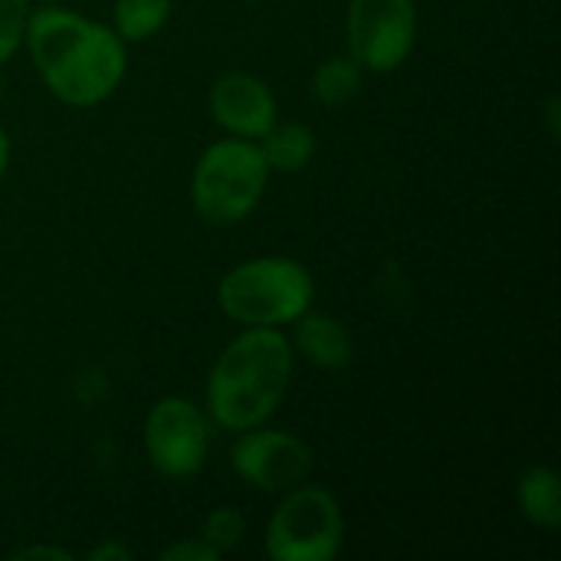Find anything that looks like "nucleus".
Listing matches in <instances>:
<instances>
[{
	"label": "nucleus",
	"mask_w": 561,
	"mask_h": 561,
	"mask_svg": "<svg viewBox=\"0 0 561 561\" xmlns=\"http://www.w3.org/2000/svg\"><path fill=\"white\" fill-rule=\"evenodd\" d=\"M23 43L46 89L66 105H99L125 79V39L76 10L43 7L30 13Z\"/></svg>",
	"instance_id": "f257e3e1"
},
{
	"label": "nucleus",
	"mask_w": 561,
	"mask_h": 561,
	"mask_svg": "<svg viewBox=\"0 0 561 561\" xmlns=\"http://www.w3.org/2000/svg\"><path fill=\"white\" fill-rule=\"evenodd\" d=\"M293 362V342L276 325H247L210 368V417L233 434L263 427L289 391Z\"/></svg>",
	"instance_id": "f03ea898"
},
{
	"label": "nucleus",
	"mask_w": 561,
	"mask_h": 561,
	"mask_svg": "<svg viewBox=\"0 0 561 561\" xmlns=\"http://www.w3.org/2000/svg\"><path fill=\"white\" fill-rule=\"evenodd\" d=\"M316 279L289 256H256L243 260L224 273L217 286V302L227 319L240 325H293L312 309Z\"/></svg>",
	"instance_id": "7ed1b4c3"
},
{
	"label": "nucleus",
	"mask_w": 561,
	"mask_h": 561,
	"mask_svg": "<svg viewBox=\"0 0 561 561\" xmlns=\"http://www.w3.org/2000/svg\"><path fill=\"white\" fill-rule=\"evenodd\" d=\"M266 184L270 164L260 151V141L230 135L201 154L191 178V201L207 224L233 227L256 210Z\"/></svg>",
	"instance_id": "20e7f679"
},
{
	"label": "nucleus",
	"mask_w": 561,
	"mask_h": 561,
	"mask_svg": "<svg viewBox=\"0 0 561 561\" xmlns=\"http://www.w3.org/2000/svg\"><path fill=\"white\" fill-rule=\"evenodd\" d=\"M345 542L339 500L322 486H296L266 523V556L273 561H332Z\"/></svg>",
	"instance_id": "39448f33"
},
{
	"label": "nucleus",
	"mask_w": 561,
	"mask_h": 561,
	"mask_svg": "<svg viewBox=\"0 0 561 561\" xmlns=\"http://www.w3.org/2000/svg\"><path fill=\"white\" fill-rule=\"evenodd\" d=\"M417 36V0H348V56L371 72H394L408 62Z\"/></svg>",
	"instance_id": "423d86ee"
},
{
	"label": "nucleus",
	"mask_w": 561,
	"mask_h": 561,
	"mask_svg": "<svg viewBox=\"0 0 561 561\" xmlns=\"http://www.w3.org/2000/svg\"><path fill=\"white\" fill-rule=\"evenodd\" d=\"M145 450L151 467L168 480L201 473L210 454V424L204 411L181 394L154 401L145 417Z\"/></svg>",
	"instance_id": "0eeeda50"
},
{
	"label": "nucleus",
	"mask_w": 561,
	"mask_h": 561,
	"mask_svg": "<svg viewBox=\"0 0 561 561\" xmlns=\"http://www.w3.org/2000/svg\"><path fill=\"white\" fill-rule=\"evenodd\" d=\"M233 473L260 493H289L312 473V447L286 431H243L230 450Z\"/></svg>",
	"instance_id": "6e6552de"
},
{
	"label": "nucleus",
	"mask_w": 561,
	"mask_h": 561,
	"mask_svg": "<svg viewBox=\"0 0 561 561\" xmlns=\"http://www.w3.org/2000/svg\"><path fill=\"white\" fill-rule=\"evenodd\" d=\"M207 108L210 118L237 138L260 141L276 125V95L260 76L250 72H224L210 85Z\"/></svg>",
	"instance_id": "1a4fd4ad"
},
{
	"label": "nucleus",
	"mask_w": 561,
	"mask_h": 561,
	"mask_svg": "<svg viewBox=\"0 0 561 561\" xmlns=\"http://www.w3.org/2000/svg\"><path fill=\"white\" fill-rule=\"evenodd\" d=\"M293 325H296V348L309 365L322 371H339L352 362V335L335 316L302 312Z\"/></svg>",
	"instance_id": "9d476101"
},
{
	"label": "nucleus",
	"mask_w": 561,
	"mask_h": 561,
	"mask_svg": "<svg viewBox=\"0 0 561 561\" xmlns=\"http://www.w3.org/2000/svg\"><path fill=\"white\" fill-rule=\"evenodd\" d=\"M516 500L533 526L539 529L561 526V483L552 467H529L516 483Z\"/></svg>",
	"instance_id": "9b49d317"
},
{
	"label": "nucleus",
	"mask_w": 561,
	"mask_h": 561,
	"mask_svg": "<svg viewBox=\"0 0 561 561\" xmlns=\"http://www.w3.org/2000/svg\"><path fill=\"white\" fill-rule=\"evenodd\" d=\"M260 151L270 164V171L296 174L316 158V131L302 122H283L273 125L260 138Z\"/></svg>",
	"instance_id": "f8f14e48"
},
{
	"label": "nucleus",
	"mask_w": 561,
	"mask_h": 561,
	"mask_svg": "<svg viewBox=\"0 0 561 561\" xmlns=\"http://www.w3.org/2000/svg\"><path fill=\"white\" fill-rule=\"evenodd\" d=\"M365 69L352 56H332L312 72V95L322 105H345L362 92Z\"/></svg>",
	"instance_id": "ddd939ff"
},
{
	"label": "nucleus",
	"mask_w": 561,
	"mask_h": 561,
	"mask_svg": "<svg viewBox=\"0 0 561 561\" xmlns=\"http://www.w3.org/2000/svg\"><path fill=\"white\" fill-rule=\"evenodd\" d=\"M171 16V0H115V33L125 43L151 39Z\"/></svg>",
	"instance_id": "4468645a"
},
{
	"label": "nucleus",
	"mask_w": 561,
	"mask_h": 561,
	"mask_svg": "<svg viewBox=\"0 0 561 561\" xmlns=\"http://www.w3.org/2000/svg\"><path fill=\"white\" fill-rule=\"evenodd\" d=\"M243 536H247V519H243V513L233 510V506L214 510V513L204 519V529H201V539H204L217 556L237 549Z\"/></svg>",
	"instance_id": "2eb2a0df"
},
{
	"label": "nucleus",
	"mask_w": 561,
	"mask_h": 561,
	"mask_svg": "<svg viewBox=\"0 0 561 561\" xmlns=\"http://www.w3.org/2000/svg\"><path fill=\"white\" fill-rule=\"evenodd\" d=\"M30 20V0H0V62H7L20 46Z\"/></svg>",
	"instance_id": "dca6fc26"
},
{
	"label": "nucleus",
	"mask_w": 561,
	"mask_h": 561,
	"mask_svg": "<svg viewBox=\"0 0 561 561\" xmlns=\"http://www.w3.org/2000/svg\"><path fill=\"white\" fill-rule=\"evenodd\" d=\"M161 559L164 561H214L220 559L204 539H184V542H178V546H171V549H164L161 552Z\"/></svg>",
	"instance_id": "f3484780"
},
{
	"label": "nucleus",
	"mask_w": 561,
	"mask_h": 561,
	"mask_svg": "<svg viewBox=\"0 0 561 561\" xmlns=\"http://www.w3.org/2000/svg\"><path fill=\"white\" fill-rule=\"evenodd\" d=\"M13 559L16 561H23V559L69 561L72 559V552H66V549H59V546H30V549H20V552H13Z\"/></svg>",
	"instance_id": "a211bd4d"
},
{
	"label": "nucleus",
	"mask_w": 561,
	"mask_h": 561,
	"mask_svg": "<svg viewBox=\"0 0 561 561\" xmlns=\"http://www.w3.org/2000/svg\"><path fill=\"white\" fill-rule=\"evenodd\" d=\"M89 559L92 561H112V559L128 561L131 559V552H128L125 546H118V542H105V546L92 549V552H89Z\"/></svg>",
	"instance_id": "6ab92c4d"
},
{
	"label": "nucleus",
	"mask_w": 561,
	"mask_h": 561,
	"mask_svg": "<svg viewBox=\"0 0 561 561\" xmlns=\"http://www.w3.org/2000/svg\"><path fill=\"white\" fill-rule=\"evenodd\" d=\"M7 164H10V135H7V128L0 125V181H3V174H7Z\"/></svg>",
	"instance_id": "aec40b11"
}]
</instances>
